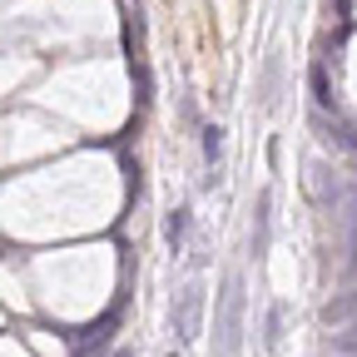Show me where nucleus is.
Returning a JSON list of instances; mask_svg holds the SVG:
<instances>
[{"mask_svg": "<svg viewBox=\"0 0 357 357\" xmlns=\"http://www.w3.org/2000/svg\"><path fill=\"white\" fill-rule=\"evenodd\" d=\"M178 234H184V213H174V218H169V243H178Z\"/></svg>", "mask_w": 357, "mask_h": 357, "instance_id": "4", "label": "nucleus"}, {"mask_svg": "<svg viewBox=\"0 0 357 357\" xmlns=\"http://www.w3.org/2000/svg\"><path fill=\"white\" fill-rule=\"evenodd\" d=\"M238 328H243V278L234 273L229 278V298H223V357H234V347H238Z\"/></svg>", "mask_w": 357, "mask_h": 357, "instance_id": "1", "label": "nucleus"}, {"mask_svg": "<svg viewBox=\"0 0 357 357\" xmlns=\"http://www.w3.org/2000/svg\"><path fill=\"white\" fill-rule=\"evenodd\" d=\"M218 149H223V129H204V154L218 159Z\"/></svg>", "mask_w": 357, "mask_h": 357, "instance_id": "3", "label": "nucleus"}, {"mask_svg": "<svg viewBox=\"0 0 357 357\" xmlns=\"http://www.w3.org/2000/svg\"><path fill=\"white\" fill-rule=\"evenodd\" d=\"M119 357H129V352H119Z\"/></svg>", "mask_w": 357, "mask_h": 357, "instance_id": "5", "label": "nucleus"}, {"mask_svg": "<svg viewBox=\"0 0 357 357\" xmlns=\"http://www.w3.org/2000/svg\"><path fill=\"white\" fill-rule=\"evenodd\" d=\"M199 307H204V288H184V303H178V337H199Z\"/></svg>", "mask_w": 357, "mask_h": 357, "instance_id": "2", "label": "nucleus"}]
</instances>
